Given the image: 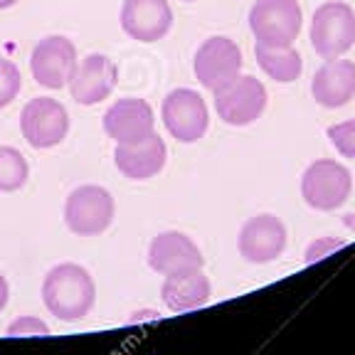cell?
I'll return each instance as SVG.
<instances>
[{
  "instance_id": "1",
  "label": "cell",
  "mask_w": 355,
  "mask_h": 355,
  "mask_svg": "<svg viewBox=\"0 0 355 355\" xmlns=\"http://www.w3.org/2000/svg\"><path fill=\"white\" fill-rule=\"evenodd\" d=\"M44 309L64 323H77L92 313L96 304V284L79 264L64 261L52 266L42 282Z\"/></svg>"
},
{
  "instance_id": "2",
  "label": "cell",
  "mask_w": 355,
  "mask_h": 355,
  "mask_svg": "<svg viewBox=\"0 0 355 355\" xmlns=\"http://www.w3.org/2000/svg\"><path fill=\"white\" fill-rule=\"evenodd\" d=\"M304 25L299 0H257L250 10V30L257 44L291 47Z\"/></svg>"
},
{
  "instance_id": "3",
  "label": "cell",
  "mask_w": 355,
  "mask_h": 355,
  "mask_svg": "<svg viewBox=\"0 0 355 355\" xmlns=\"http://www.w3.org/2000/svg\"><path fill=\"white\" fill-rule=\"evenodd\" d=\"M355 44V10L348 3L333 0L316 8L311 20V47L323 60H336Z\"/></svg>"
},
{
  "instance_id": "4",
  "label": "cell",
  "mask_w": 355,
  "mask_h": 355,
  "mask_svg": "<svg viewBox=\"0 0 355 355\" xmlns=\"http://www.w3.org/2000/svg\"><path fill=\"white\" fill-rule=\"evenodd\" d=\"M116 202L101 185H79L64 202V222L79 237H94L111 227Z\"/></svg>"
},
{
  "instance_id": "5",
  "label": "cell",
  "mask_w": 355,
  "mask_h": 355,
  "mask_svg": "<svg viewBox=\"0 0 355 355\" xmlns=\"http://www.w3.org/2000/svg\"><path fill=\"white\" fill-rule=\"evenodd\" d=\"M350 190H353V175L343 163L313 161L301 175V198L313 210H338L350 198Z\"/></svg>"
},
{
  "instance_id": "6",
  "label": "cell",
  "mask_w": 355,
  "mask_h": 355,
  "mask_svg": "<svg viewBox=\"0 0 355 355\" xmlns=\"http://www.w3.org/2000/svg\"><path fill=\"white\" fill-rule=\"evenodd\" d=\"M215 94V109L217 116L227 126H250L264 114L266 109V87L257 77L239 74L230 84L220 87Z\"/></svg>"
},
{
  "instance_id": "7",
  "label": "cell",
  "mask_w": 355,
  "mask_h": 355,
  "mask_svg": "<svg viewBox=\"0 0 355 355\" xmlns=\"http://www.w3.org/2000/svg\"><path fill=\"white\" fill-rule=\"evenodd\" d=\"M20 131L22 139L33 148L44 150L55 148L69 133V114L62 101L52 96H37L25 104L20 114Z\"/></svg>"
},
{
  "instance_id": "8",
  "label": "cell",
  "mask_w": 355,
  "mask_h": 355,
  "mask_svg": "<svg viewBox=\"0 0 355 355\" xmlns=\"http://www.w3.org/2000/svg\"><path fill=\"white\" fill-rule=\"evenodd\" d=\"M161 119L168 133L180 144H198L210 126V111L195 89H173L163 99Z\"/></svg>"
},
{
  "instance_id": "9",
  "label": "cell",
  "mask_w": 355,
  "mask_h": 355,
  "mask_svg": "<svg viewBox=\"0 0 355 355\" xmlns=\"http://www.w3.org/2000/svg\"><path fill=\"white\" fill-rule=\"evenodd\" d=\"M242 64V50L237 47V42L217 35V37H207L198 47L193 72L202 87L210 89V92H217L220 87H225V84L239 77Z\"/></svg>"
},
{
  "instance_id": "10",
  "label": "cell",
  "mask_w": 355,
  "mask_h": 355,
  "mask_svg": "<svg viewBox=\"0 0 355 355\" xmlns=\"http://www.w3.org/2000/svg\"><path fill=\"white\" fill-rule=\"evenodd\" d=\"M77 62V47L72 40H67L64 35H50L33 47L30 69L40 87L62 89L72 79Z\"/></svg>"
},
{
  "instance_id": "11",
  "label": "cell",
  "mask_w": 355,
  "mask_h": 355,
  "mask_svg": "<svg viewBox=\"0 0 355 355\" xmlns=\"http://www.w3.org/2000/svg\"><path fill=\"white\" fill-rule=\"evenodd\" d=\"M104 131L116 146H133L141 144L155 133V114L153 106L146 99L126 96L119 99L106 109L104 114Z\"/></svg>"
},
{
  "instance_id": "12",
  "label": "cell",
  "mask_w": 355,
  "mask_h": 355,
  "mask_svg": "<svg viewBox=\"0 0 355 355\" xmlns=\"http://www.w3.org/2000/svg\"><path fill=\"white\" fill-rule=\"evenodd\" d=\"M237 247L250 264H269L286 250V227L274 215L250 217L239 230Z\"/></svg>"
},
{
  "instance_id": "13",
  "label": "cell",
  "mask_w": 355,
  "mask_h": 355,
  "mask_svg": "<svg viewBox=\"0 0 355 355\" xmlns=\"http://www.w3.org/2000/svg\"><path fill=\"white\" fill-rule=\"evenodd\" d=\"M119 69L114 60L106 55H87L82 62H77L69 79V94L77 104L94 106L99 101L109 99L111 92L116 89Z\"/></svg>"
},
{
  "instance_id": "14",
  "label": "cell",
  "mask_w": 355,
  "mask_h": 355,
  "mask_svg": "<svg viewBox=\"0 0 355 355\" xmlns=\"http://www.w3.org/2000/svg\"><path fill=\"white\" fill-rule=\"evenodd\" d=\"M148 266L155 274L168 277V274L190 272V269H202L205 257L200 247L185 232L168 230V232L155 234L148 244Z\"/></svg>"
},
{
  "instance_id": "15",
  "label": "cell",
  "mask_w": 355,
  "mask_h": 355,
  "mask_svg": "<svg viewBox=\"0 0 355 355\" xmlns=\"http://www.w3.org/2000/svg\"><path fill=\"white\" fill-rule=\"evenodd\" d=\"M121 30L136 42H158L173 28V10L168 0H123Z\"/></svg>"
},
{
  "instance_id": "16",
  "label": "cell",
  "mask_w": 355,
  "mask_h": 355,
  "mask_svg": "<svg viewBox=\"0 0 355 355\" xmlns=\"http://www.w3.org/2000/svg\"><path fill=\"white\" fill-rule=\"evenodd\" d=\"M311 94L326 109H340L355 96V62L326 60L311 79Z\"/></svg>"
},
{
  "instance_id": "17",
  "label": "cell",
  "mask_w": 355,
  "mask_h": 355,
  "mask_svg": "<svg viewBox=\"0 0 355 355\" xmlns=\"http://www.w3.org/2000/svg\"><path fill=\"white\" fill-rule=\"evenodd\" d=\"M168 161V146L158 133H150L148 139L133 146H116L114 150V163L119 173L128 180H148L158 175L166 168Z\"/></svg>"
},
{
  "instance_id": "18",
  "label": "cell",
  "mask_w": 355,
  "mask_h": 355,
  "mask_svg": "<svg viewBox=\"0 0 355 355\" xmlns=\"http://www.w3.org/2000/svg\"><path fill=\"white\" fill-rule=\"evenodd\" d=\"M212 286L210 279L205 277L202 269H190V272L168 274L161 286V299L173 313L183 311H195L210 301Z\"/></svg>"
},
{
  "instance_id": "19",
  "label": "cell",
  "mask_w": 355,
  "mask_h": 355,
  "mask_svg": "<svg viewBox=\"0 0 355 355\" xmlns=\"http://www.w3.org/2000/svg\"><path fill=\"white\" fill-rule=\"evenodd\" d=\"M254 57L257 64L261 67V72L269 79L279 84L296 82L304 72V60H301L299 50L291 47H266V44H254Z\"/></svg>"
},
{
  "instance_id": "20",
  "label": "cell",
  "mask_w": 355,
  "mask_h": 355,
  "mask_svg": "<svg viewBox=\"0 0 355 355\" xmlns=\"http://www.w3.org/2000/svg\"><path fill=\"white\" fill-rule=\"evenodd\" d=\"M28 178V158L12 146H0V193H15L25 188Z\"/></svg>"
},
{
  "instance_id": "21",
  "label": "cell",
  "mask_w": 355,
  "mask_h": 355,
  "mask_svg": "<svg viewBox=\"0 0 355 355\" xmlns=\"http://www.w3.org/2000/svg\"><path fill=\"white\" fill-rule=\"evenodd\" d=\"M22 89V74L17 64L0 55V109L10 106Z\"/></svg>"
},
{
  "instance_id": "22",
  "label": "cell",
  "mask_w": 355,
  "mask_h": 355,
  "mask_svg": "<svg viewBox=\"0 0 355 355\" xmlns=\"http://www.w3.org/2000/svg\"><path fill=\"white\" fill-rule=\"evenodd\" d=\"M328 141L345 158H355V119L328 126Z\"/></svg>"
},
{
  "instance_id": "23",
  "label": "cell",
  "mask_w": 355,
  "mask_h": 355,
  "mask_svg": "<svg viewBox=\"0 0 355 355\" xmlns=\"http://www.w3.org/2000/svg\"><path fill=\"white\" fill-rule=\"evenodd\" d=\"M8 336H50V326L37 316H20L8 326Z\"/></svg>"
},
{
  "instance_id": "24",
  "label": "cell",
  "mask_w": 355,
  "mask_h": 355,
  "mask_svg": "<svg viewBox=\"0 0 355 355\" xmlns=\"http://www.w3.org/2000/svg\"><path fill=\"white\" fill-rule=\"evenodd\" d=\"M345 247L343 239H333V237H318L309 244V250H306V264H313V261H321L326 259L331 252L340 250Z\"/></svg>"
},
{
  "instance_id": "25",
  "label": "cell",
  "mask_w": 355,
  "mask_h": 355,
  "mask_svg": "<svg viewBox=\"0 0 355 355\" xmlns=\"http://www.w3.org/2000/svg\"><path fill=\"white\" fill-rule=\"evenodd\" d=\"M155 318H161V313L158 311H136L131 318H128V323H139V321H155Z\"/></svg>"
},
{
  "instance_id": "26",
  "label": "cell",
  "mask_w": 355,
  "mask_h": 355,
  "mask_svg": "<svg viewBox=\"0 0 355 355\" xmlns=\"http://www.w3.org/2000/svg\"><path fill=\"white\" fill-rule=\"evenodd\" d=\"M8 299H10V286H8V279L0 272V311H6Z\"/></svg>"
},
{
  "instance_id": "27",
  "label": "cell",
  "mask_w": 355,
  "mask_h": 355,
  "mask_svg": "<svg viewBox=\"0 0 355 355\" xmlns=\"http://www.w3.org/2000/svg\"><path fill=\"white\" fill-rule=\"evenodd\" d=\"M20 0H0V10H8V8H12V6H17Z\"/></svg>"
},
{
  "instance_id": "28",
  "label": "cell",
  "mask_w": 355,
  "mask_h": 355,
  "mask_svg": "<svg viewBox=\"0 0 355 355\" xmlns=\"http://www.w3.org/2000/svg\"><path fill=\"white\" fill-rule=\"evenodd\" d=\"M185 3H193V0H185Z\"/></svg>"
}]
</instances>
